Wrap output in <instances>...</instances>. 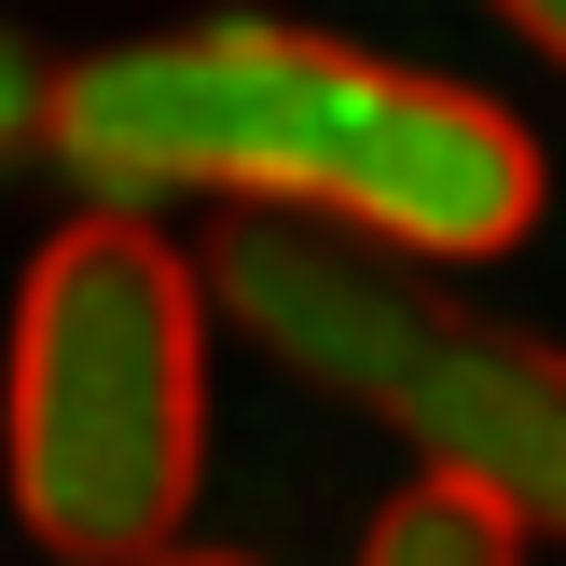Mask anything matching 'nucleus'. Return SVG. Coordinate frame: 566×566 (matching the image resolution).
Here are the masks:
<instances>
[{
  "label": "nucleus",
  "instance_id": "0eeeda50",
  "mask_svg": "<svg viewBox=\"0 0 566 566\" xmlns=\"http://www.w3.org/2000/svg\"><path fill=\"white\" fill-rule=\"evenodd\" d=\"M138 566H235V553H180V539H166V553H138Z\"/></svg>",
  "mask_w": 566,
  "mask_h": 566
},
{
  "label": "nucleus",
  "instance_id": "39448f33",
  "mask_svg": "<svg viewBox=\"0 0 566 566\" xmlns=\"http://www.w3.org/2000/svg\"><path fill=\"white\" fill-rule=\"evenodd\" d=\"M359 566H525V525L497 512L484 484H457V470H429V484H401L374 512V539Z\"/></svg>",
  "mask_w": 566,
  "mask_h": 566
},
{
  "label": "nucleus",
  "instance_id": "20e7f679",
  "mask_svg": "<svg viewBox=\"0 0 566 566\" xmlns=\"http://www.w3.org/2000/svg\"><path fill=\"white\" fill-rule=\"evenodd\" d=\"M401 442L457 484H484L525 539H566V346L539 332H497L470 304H442V332L401 374Z\"/></svg>",
  "mask_w": 566,
  "mask_h": 566
},
{
  "label": "nucleus",
  "instance_id": "7ed1b4c3",
  "mask_svg": "<svg viewBox=\"0 0 566 566\" xmlns=\"http://www.w3.org/2000/svg\"><path fill=\"white\" fill-rule=\"evenodd\" d=\"M208 304L276 346L291 374H318L332 401H401L415 346L442 332V291H429V249L374 235V221H332V208H235L208 235Z\"/></svg>",
  "mask_w": 566,
  "mask_h": 566
},
{
  "label": "nucleus",
  "instance_id": "f257e3e1",
  "mask_svg": "<svg viewBox=\"0 0 566 566\" xmlns=\"http://www.w3.org/2000/svg\"><path fill=\"white\" fill-rule=\"evenodd\" d=\"M55 166L97 208L235 193V208H332L429 263H484L539 221V138L497 97L346 55L318 28H180L111 42L55 83Z\"/></svg>",
  "mask_w": 566,
  "mask_h": 566
},
{
  "label": "nucleus",
  "instance_id": "423d86ee",
  "mask_svg": "<svg viewBox=\"0 0 566 566\" xmlns=\"http://www.w3.org/2000/svg\"><path fill=\"white\" fill-rule=\"evenodd\" d=\"M497 14H512V28H525V42H539V55H553V70H566V0H497Z\"/></svg>",
  "mask_w": 566,
  "mask_h": 566
},
{
  "label": "nucleus",
  "instance_id": "f03ea898",
  "mask_svg": "<svg viewBox=\"0 0 566 566\" xmlns=\"http://www.w3.org/2000/svg\"><path fill=\"white\" fill-rule=\"evenodd\" d=\"M0 470H14V525L70 566H138L180 539L208 470V276L153 221L97 208L42 235L14 291Z\"/></svg>",
  "mask_w": 566,
  "mask_h": 566
}]
</instances>
